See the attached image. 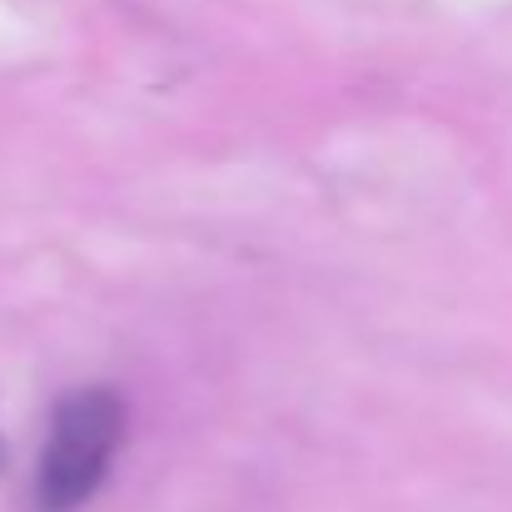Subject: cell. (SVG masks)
Returning <instances> with one entry per match:
<instances>
[{
  "instance_id": "1",
  "label": "cell",
  "mask_w": 512,
  "mask_h": 512,
  "mask_svg": "<svg viewBox=\"0 0 512 512\" xmlns=\"http://www.w3.org/2000/svg\"><path fill=\"white\" fill-rule=\"evenodd\" d=\"M125 443V403L115 388H75L50 413V438L35 463V508L75 512L90 503Z\"/></svg>"
},
{
  "instance_id": "2",
  "label": "cell",
  "mask_w": 512,
  "mask_h": 512,
  "mask_svg": "<svg viewBox=\"0 0 512 512\" xmlns=\"http://www.w3.org/2000/svg\"><path fill=\"white\" fill-rule=\"evenodd\" d=\"M0 458H5V448H0Z\"/></svg>"
}]
</instances>
